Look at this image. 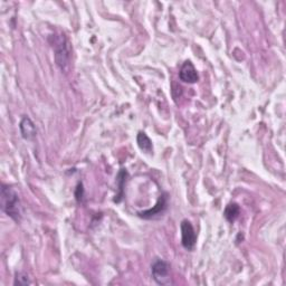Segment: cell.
Returning <instances> with one entry per match:
<instances>
[{
    "label": "cell",
    "mask_w": 286,
    "mask_h": 286,
    "mask_svg": "<svg viewBox=\"0 0 286 286\" xmlns=\"http://www.w3.org/2000/svg\"><path fill=\"white\" fill-rule=\"evenodd\" d=\"M0 207L4 213L14 219L16 222H19L22 217L21 203L14 188L3 185L0 190Z\"/></svg>",
    "instance_id": "cell-1"
},
{
    "label": "cell",
    "mask_w": 286,
    "mask_h": 286,
    "mask_svg": "<svg viewBox=\"0 0 286 286\" xmlns=\"http://www.w3.org/2000/svg\"><path fill=\"white\" fill-rule=\"evenodd\" d=\"M53 38H54V42L51 46H53L55 50L56 64L59 65L62 70H65L71 57L70 44H68L67 39L65 38L64 35H62V34L60 36H53Z\"/></svg>",
    "instance_id": "cell-2"
},
{
    "label": "cell",
    "mask_w": 286,
    "mask_h": 286,
    "mask_svg": "<svg viewBox=\"0 0 286 286\" xmlns=\"http://www.w3.org/2000/svg\"><path fill=\"white\" fill-rule=\"evenodd\" d=\"M151 273L154 281L159 285H170V265L162 260H156L151 266Z\"/></svg>",
    "instance_id": "cell-3"
},
{
    "label": "cell",
    "mask_w": 286,
    "mask_h": 286,
    "mask_svg": "<svg viewBox=\"0 0 286 286\" xmlns=\"http://www.w3.org/2000/svg\"><path fill=\"white\" fill-rule=\"evenodd\" d=\"M197 235L190 221L182 220L181 222V244L188 250H192L196 246Z\"/></svg>",
    "instance_id": "cell-4"
},
{
    "label": "cell",
    "mask_w": 286,
    "mask_h": 286,
    "mask_svg": "<svg viewBox=\"0 0 286 286\" xmlns=\"http://www.w3.org/2000/svg\"><path fill=\"white\" fill-rule=\"evenodd\" d=\"M179 77L182 82L189 84L197 83L199 81L198 72L190 61H186L182 64L179 72Z\"/></svg>",
    "instance_id": "cell-5"
},
{
    "label": "cell",
    "mask_w": 286,
    "mask_h": 286,
    "mask_svg": "<svg viewBox=\"0 0 286 286\" xmlns=\"http://www.w3.org/2000/svg\"><path fill=\"white\" fill-rule=\"evenodd\" d=\"M19 129H20L21 136L25 140L31 141V140H34L36 138V134H37L36 127H35V124H34V122L28 117L22 118V120L20 121V124H19Z\"/></svg>",
    "instance_id": "cell-6"
},
{
    "label": "cell",
    "mask_w": 286,
    "mask_h": 286,
    "mask_svg": "<svg viewBox=\"0 0 286 286\" xmlns=\"http://www.w3.org/2000/svg\"><path fill=\"white\" fill-rule=\"evenodd\" d=\"M167 205H168V197L167 194L163 193L162 196L160 197L158 204L154 206L153 209H149L147 211H143V213H139V216L145 219H151L154 216L161 215L165 210V208H167Z\"/></svg>",
    "instance_id": "cell-7"
},
{
    "label": "cell",
    "mask_w": 286,
    "mask_h": 286,
    "mask_svg": "<svg viewBox=\"0 0 286 286\" xmlns=\"http://www.w3.org/2000/svg\"><path fill=\"white\" fill-rule=\"evenodd\" d=\"M136 142H138V146L142 151H145L146 153L153 152L152 141L145 132H139L138 136H136Z\"/></svg>",
    "instance_id": "cell-8"
},
{
    "label": "cell",
    "mask_w": 286,
    "mask_h": 286,
    "mask_svg": "<svg viewBox=\"0 0 286 286\" xmlns=\"http://www.w3.org/2000/svg\"><path fill=\"white\" fill-rule=\"evenodd\" d=\"M239 213H240V209H239V206L237 204H230L225 209L224 216L228 221L233 222V221H235L237 219V217L239 216Z\"/></svg>",
    "instance_id": "cell-9"
},
{
    "label": "cell",
    "mask_w": 286,
    "mask_h": 286,
    "mask_svg": "<svg viewBox=\"0 0 286 286\" xmlns=\"http://www.w3.org/2000/svg\"><path fill=\"white\" fill-rule=\"evenodd\" d=\"M15 285H30L32 282L30 281V278L26 275L25 273H16L15 276Z\"/></svg>",
    "instance_id": "cell-10"
}]
</instances>
